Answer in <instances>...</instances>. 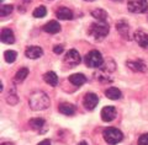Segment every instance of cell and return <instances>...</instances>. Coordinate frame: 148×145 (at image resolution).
Instances as JSON below:
<instances>
[{"instance_id":"cell-18","label":"cell","mask_w":148,"mask_h":145,"mask_svg":"<svg viewBox=\"0 0 148 145\" xmlns=\"http://www.w3.org/2000/svg\"><path fill=\"white\" fill-rule=\"evenodd\" d=\"M91 16L96 18V21H103V22H108V12L104 9H94L91 11Z\"/></svg>"},{"instance_id":"cell-25","label":"cell","mask_w":148,"mask_h":145,"mask_svg":"<svg viewBox=\"0 0 148 145\" xmlns=\"http://www.w3.org/2000/svg\"><path fill=\"white\" fill-rule=\"evenodd\" d=\"M14 10V6L11 5H1V7H0V16L1 17H5V16H9L10 14Z\"/></svg>"},{"instance_id":"cell-13","label":"cell","mask_w":148,"mask_h":145,"mask_svg":"<svg viewBox=\"0 0 148 145\" xmlns=\"http://www.w3.org/2000/svg\"><path fill=\"white\" fill-rule=\"evenodd\" d=\"M135 41L138 43V46H141L142 48H146L148 47V33H146L145 31L138 30L135 32Z\"/></svg>"},{"instance_id":"cell-6","label":"cell","mask_w":148,"mask_h":145,"mask_svg":"<svg viewBox=\"0 0 148 145\" xmlns=\"http://www.w3.org/2000/svg\"><path fill=\"white\" fill-rule=\"evenodd\" d=\"M63 62L66 65H68V67H75V65H78L80 62H82V58H80V54L78 53V50L75 49H71L68 50L66 57H64Z\"/></svg>"},{"instance_id":"cell-35","label":"cell","mask_w":148,"mask_h":145,"mask_svg":"<svg viewBox=\"0 0 148 145\" xmlns=\"http://www.w3.org/2000/svg\"><path fill=\"white\" fill-rule=\"evenodd\" d=\"M84 1H94V0H84Z\"/></svg>"},{"instance_id":"cell-28","label":"cell","mask_w":148,"mask_h":145,"mask_svg":"<svg viewBox=\"0 0 148 145\" xmlns=\"http://www.w3.org/2000/svg\"><path fill=\"white\" fill-rule=\"evenodd\" d=\"M138 145H148V133L141 135L138 139Z\"/></svg>"},{"instance_id":"cell-7","label":"cell","mask_w":148,"mask_h":145,"mask_svg":"<svg viewBox=\"0 0 148 145\" xmlns=\"http://www.w3.org/2000/svg\"><path fill=\"white\" fill-rule=\"evenodd\" d=\"M98 102H99V97L98 95H95L94 92H89L84 96V100H83V105L88 111H92L98 106Z\"/></svg>"},{"instance_id":"cell-23","label":"cell","mask_w":148,"mask_h":145,"mask_svg":"<svg viewBox=\"0 0 148 145\" xmlns=\"http://www.w3.org/2000/svg\"><path fill=\"white\" fill-rule=\"evenodd\" d=\"M96 79L100 80L101 82H111L112 81V79H111L110 75H109V71H106V70H104V69H103L101 73L96 74Z\"/></svg>"},{"instance_id":"cell-26","label":"cell","mask_w":148,"mask_h":145,"mask_svg":"<svg viewBox=\"0 0 148 145\" xmlns=\"http://www.w3.org/2000/svg\"><path fill=\"white\" fill-rule=\"evenodd\" d=\"M46 15H47V9H46L45 6H38L36 7L34 10V16L35 17H45Z\"/></svg>"},{"instance_id":"cell-1","label":"cell","mask_w":148,"mask_h":145,"mask_svg":"<svg viewBox=\"0 0 148 145\" xmlns=\"http://www.w3.org/2000/svg\"><path fill=\"white\" fill-rule=\"evenodd\" d=\"M29 103H30L31 110L43 111L49 106V97L43 91H35L31 93Z\"/></svg>"},{"instance_id":"cell-12","label":"cell","mask_w":148,"mask_h":145,"mask_svg":"<svg viewBox=\"0 0 148 145\" xmlns=\"http://www.w3.org/2000/svg\"><path fill=\"white\" fill-rule=\"evenodd\" d=\"M116 30L125 39H130V25L126 20H120L116 22Z\"/></svg>"},{"instance_id":"cell-15","label":"cell","mask_w":148,"mask_h":145,"mask_svg":"<svg viewBox=\"0 0 148 145\" xmlns=\"http://www.w3.org/2000/svg\"><path fill=\"white\" fill-rule=\"evenodd\" d=\"M69 81H71L74 86H82L86 82V78L84 74L77 73V74H72V75L69 76Z\"/></svg>"},{"instance_id":"cell-24","label":"cell","mask_w":148,"mask_h":145,"mask_svg":"<svg viewBox=\"0 0 148 145\" xmlns=\"http://www.w3.org/2000/svg\"><path fill=\"white\" fill-rule=\"evenodd\" d=\"M4 57H5V60L8 63H14L17 58V53L15 50H6V52L4 53Z\"/></svg>"},{"instance_id":"cell-33","label":"cell","mask_w":148,"mask_h":145,"mask_svg":"<svg viewBox=\"0 0 148 145\" xmlns=\"http://www.w3.org/2000/svg\"><path fill=\"white\" fill-rule=\"evenodd\" d=\"M112 1H116V3H122L123 0H112Z\"/></svg>"},{"instance_id":"cell-4","label":"cell","mask_w":148,"mask_h":145,"mask_svg":"<svg viewBox=\"0 0 148 145\" xmlns=\"http://www.w3.org/2000/svg\"><path fill=\"white\" fill-rule=\"evenodd\" d=\"M85 64L89 68H101L104 64L103 55L98 50H90L85 55Z\"/></svg>"},{"instance_id":"cell-20","label":"cell","mask_w":148,"mask_h":145,"mask_svg":"<svg viewBox=\"0 0 148 145\" xmlns=\"http://www.w3.org/2000/svg\"><path fill=\"white\" fill-rule=\"evenodd\" d=\"M105 96L110 100H119V99H121L122 93L117 87H109L108 90L105 91Z\"/></svg>"},{"instance_id":"cell-19","label":"cell","mask_w":148,"mask_h":145,"mask_svg":"<svg viewBox=\"0 0 148 145\" xmlns=\"http://www.w3.org/2000/svg\"><path fill=\"white\" fill-rule=\"evenodd\" d=\"M59 112L66 116H73L75 113V107L71 103H68V102H63V103L59 105Z\"/></svg>"},{"instance_id":"cell-30","label":"cell","mask_w":148,"mask_h":145,"mask_svg":"<svg viewBox=\"0 0 148 145\" xmlns=\"http://www.w3.org/2000/svg\"><path fill=\"white\" fill-rule=\"evenodd\" d=\"M37 145H51V142L48 139H45V140H42V142H40Z\"/></svg>"},{"instance_id":"cell-17","label":"cell","mask_w":148,"mask_h":145,"mask_svg":"<svg viewBox=\"0 0 148 145\" xmlns=\"http://www.w3.org/2000/svg\"><path fill=\"white\" fill-rule=\"evenodd\" d=\"M1 41L6 44H12L15 42V36L10 29H4L1 31Z\"/></svg>"},{"instance_id":"cell-34","label":"cell","mask_w":148,"mask_h":145,"mask_svg":"<svg viewBox=\"0 0 148 145\" xmlns=\"http://www.w3.org/2000/svg\"><path fill=\"white\" fill-rule=\"evenodd\" d=\"M24 1H25V3H30V1H31V0H24Z\"/></svg>"},{"instance_id":"cell-22","label":"cell","mask_w":148,"mask_h":145,"mask_svg":"<svg viewBox=\"0 0 148 145\" xmlns=\"http://www.w3.org/2000/svg\"><path fill=\"white\" fill-rule=\"evenodd\" d=\"M27 75H29V69H27V68H21V69H18V71L15 74V81L22 82V81H24L25 79L27 78Z\"/></svg>"},{"instance_id":"cell-32","label":"cell","mask_w":148,"mask_h":145,"mask_svg":"<svg viewBox=\"0 0 148 145\" xmlns=\"http://www.w3.org/2000/svg\"><path fill=\"white\" fill-rule=\"evenodd\" d=\"M78 145H88V143H86V142H80Z\"/></svg>"},{"instance_id":"cell-31","label":"cell","mask_w":148,"mask_h":145,"mask_svg":"<svg viewBox=\"0 0 148 145\" xmlns=\"http://www.w3.org/2000/svg\"><path fill=\"white\" fill-rule=\"evenodd\" d=\"M1 145H14L12 143H9V142H6V143H1Z\"/></svg>"},{"instance_id":"cell-16","label":"cell","mask_w":148,"mask_h":145,"mask_svg":"<svg viewBox=\"0 0 148 145\" xmlns=\"http://www.w3.org/2000/svg\"><path fill=\"white\" fill-rule=\"evenodd\" d=\"M43 31L47 32V33H51V35H54L57 32L61 31V25L58 23V21H49L48 23H46L43 26Z\"/></svg>"},{"instance_id":"cell-27","label":"cell","mask_w":148,"mask_h":145,"mask_svg":"<svg viewBox=\"0 0 148 145\" xmlns=\"http://www.w3.org/2000/svg\"><path fill=\"white\" fill-rule=\"evenodd\" d=\"M17 101H18V97H17L16 92H15V88H14V90L11 91V93H9V95H8L6 102H8V103H10V105H16Z\"/></svg>"},{"instance_id":"cell-3","label":"cell","mask_w":148,"mask_h":145,"mask_svg":"<svg viewBox=\"0 0 148 145\" xmlns=\"http://www.w3.org/2000/svg\"><path fill=\"white\" fill-rule=\"evenodd\" d=\"M104 140L110 145H115L123 139V134L117 128H106L103 132Z\"/></svg>"},{"instance_id":"cell-29","label":"cell","mask_w":148,"mask_h":145,"mask_svg":"<svg viewBox=\"0 0 148 145\" xmlns=\"http://www.w3.org/2000/svg\"><path fill=\"white\" fill-rule=\"evenodd\" d=\"M63 50H64V48H63V46H62V44L54 46V48H53V52H54L56 54H62V53H63Z\"/></svg>"},{"instance_id":"cell-9","label":"cell","mask_w":148,"mask_h":145,"mask_svg":"<svg viewBox=\"0 0 148 145\" xmlns=\"http://www.w3.org/2000/svg\"><path fill=\"white\" fill-rule=\"evenodd\" d=\"M116 113H117L116 108H115L114 106H106L101 110L100 116L104 122H112L115 119V117H116Z\"/></svg>"},{"instance_id":"cell-14","label":"cell","mask_w":148,"mask_h":145,"mask_svg":"<svg viewBox=\"0 0 148 145\" xmlns=\"http://www.w3.org/2000/svg\"><path fill=\"white\" fill-rule=\"evenodd\" d=\"M56 16H57V18H59V20H72L73 18V11L71 10V9L62 6L56 11Z\"/></svg>"},{"instance_id":"cell-5","label":"cell","mask_w":148,"mask_h":145,"mask_svg":"<svg viewBox=\"0 0 148 145\" xmlns=\"http://www.w3.org/2000/svg\"><path fill=\"white\" fill-rule=\"evenodd\" d=\"M128 11L132 14H143L148 10L147 0H127Z\"/></svg>"},{"instance_id":"cell-8","label":"cell","mask_w":148,"mask_h":145,"mask_svg":"<svg viewBox=\"0 0 148 145\" xmlns=\"http://www.w3.org/2000/svg\"><path fill=\"white\" fill-rule=\"evenodd\" d=\"M126 65L130 70H132V71H135V73H146L147 71V65L141 59L128 60V62H126Z\"/></svg>"},{"instance_id":"cell-21","label":"cell","mask_w":148,"mask_h":145,"mask_svg":"<svg viewBox=\"0 0 148 145\" xmlns=\"http://www.w3.org/2000/svg\"><path fill=\"white\" fill-rule=\"evenodd\" d=\"M43 79H45V81L51 86H57L58 85V76H57V74H56L54 71L46 73L43 75Z\"/></svg>"},{"instance_id":"cell-10","label":"cell","mask_w":148,"mask_h":145,"mask_svg":"<svg viewBox=\"0 0 148 145\" xmlns=\"http://www.w3.org/2000/svg\"><path fill=\"white\" fill-rule=\"evenodd\" d=\"M25 55L30 59H38L43 55V50L38 46H30L25 50Z\"/></svg>"},{"instance_id":"cell-11","label":"cell","mask_w":148,"mask_h":145,"mask_svg":"<svg viewBox=\"0 0 148 145\" xmlns=\"http://www.w3.org/2000/svg\"><path fill=\"white\" fill-rule=\"evenodd\" d=\"M30 127L36 130V132H38V133H45L46 132V129H47V124H46V120L42 119V118H34V119H31L30 122Z\"/></svg>"},{"instance_id":"cell-2","label":"cell","mask_w":148,"mask_h":145,"mask_svg":"<svg viewBox=\"0 0 148 145\" xmlns=\"http://www.w3.org/2000/svg\"><path fill=\"white\" fill-rule=\"evenodd\" d=\"M109 31H110V27L108 22L96 21L90 25L89 35L94 37L95 39H103L109 35Z\"/></svg>"}]
</instances>
